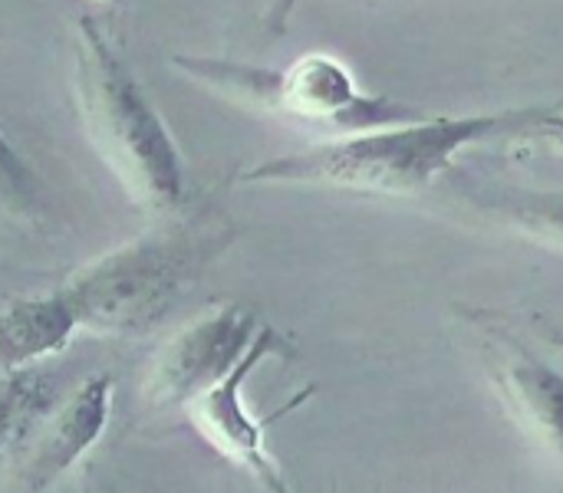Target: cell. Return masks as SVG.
<instances>
[{
	"mask_svg": "<svg viewBox=\"0 0 563 493\" xmlns=\"http://www.w3.org/2000/svg\"><path fill=\"white\" fill-rule=\"evenodd\" d=\"M541 109L492 115H422L399 125L346 132L336 142L261 161L241 175L244 184H320L369 194L426 191L462 148L501 132H528Z\"/></svg>",
	"mask_w": 563,
	"mask_h": 493,
	"instance_id": "6da1fadb",
	"label": "cell"
},
{
	"mask_svg": "<svg viewBox=\"0 0 563 493\" xmlns=\"http://www.w3.org/2000/svg\"><path fill=\"white\" fill-rule=\"evenodd\" d=\"M79 112L102 161L145 211H172L185 198L181 152L142 92L135 72L92 16H79Z\"/></svg>",
	"mask_w": 563,
	"mask_h": 493,
	"instance_id": "7a4b0ae2",
	"label": "cell"
},
{
	"mask_svg": "<svg viewBox=\"0 0 563 493\" xmlns=\"http://www.w3.org/2000/svg\"><path fill=\"white\" fill-rule=\"evenodd\" d=\"M172 63L181 72H188L195 82L208 86L211 92L231 102H244L297 122L323 125L343 135L422 119L419 109L360 92L353 72L327 53H307L284 69L211 59V56H172Z\"/></svg>",
	"mask_w": 563,
	"mask_h": 493,
	"instance_id": "3957f363",
	"label": "cell"
},
{
	"mask_svg": "<svg viewBox=\"0 0 563 493\" xmlns=\"http://www.w3.org/2000/svg\"><path fill=\"white\" fill-rule=\"evenodd\" d=\"M201 237L191 227L165 231L79 267L59 287L79 329L132 336L155 326L205 257Z\"/></svg>",
	"mask_w": 563,
	"mask_h": 493,
	"instance_id": "277c9868",
	"label": "cell"
},
{
	"mask_svg": "<svg viewBox=\"0 0 563 493\" xmlns=\"http://www.w3.org/2000/svg\"><path fill=\"white\" fill-rule=\"evenodd\" d=\"M261 326L264 323L238 303L188 323L158 349L142 389L145 405L152 412L188 408L247 356Z\"/></svg>",
	"mask_w": 563,
	"mask_h": 493,
	"instance_id": "5b68a950",
	"label": "cell"
},
{
	"mask_svg": "<svg viewBox=\"0 0 563 493\" xmlns=\"http://www.w3.org/2000/svg\"><path fill=\"white\" fill-rule=\"evenodd\" d=\"M287 346L284 339L271 329V326H261L254 346L247 349V356L218 382L211 385L208 392H201L185 412L191 418V425L198 428V435L218 451L224 455L231 464H238L241 471H247L257 488L264 491H287L284 478H280V468L274 464V458L267 455V445H264V422H257L247 408H244V399H241V389L244 382L251 379V372L271 359V356H280Z\"/></svg>",
	"mask_w": 563,
	"mask_h": 493,
	"instance_id": "8992f818",
	"label": "cell"
},
{
	"mask_svg": "<svg viewBox=\"0 0 563 493\" xmlns=\"http://www.w3.org/2000/svg\"><path fill=\"white\" fill-rule=\"evenodd\" d=\"M482 359L501 399L528 435L563 464V376L544 359L528 352L505 329H488Z\"/></svg>",
	"mask_w": 563,
	"mask_h": 493,
	"instance_id": "52a82bcc",
	"label": "cell"
},
{
	"mask_svg": "<svg viewBox=\"0 0 563 493\" xmlns=\"http://www.w3.org/2000/svg\"><path fill=\"white\" fill-rule=\"evenodd\" d=\"M109 395H112V379L92 376L56 412L49 408V415L23 445L30 448L20 468L26 491L49 488L102 438L109 422Z\"/></svg>",
	"mask_w": 563,
	"mask_h": 493,
	"instance_id": "ba28073f",
	"label": "cell"
},
{
	"mask_svg": "<svg viewBox=\"0 0 563 493\" xmlns=\"http://www.w3.org/2000/svg\"><path fill=\"white\" fill-rule=\"evenodd\" d=\"M79 329L63 293L13 296L3 306V369H23L36 359L63 352Z\"/></svg>",
	"mask_w": 563,
	"mask_h": 493,
	"instance_id": "9c48e42d",
	"label": "cell"
},
{
	"mask_svg": "<svg viewBox=\"0 0 563 493\" xmlns=\"http://www.w3.org/2000/svg\"><path fill=\"white\" fill-rule=\"evenodd\" d=\"M488 211H495L518 234H525V237L563 254V198H548V194L521 198L518 194V198L492 201Z\"/></svg>",
	"mask_w": 563,
	"mask_h": 493,
	"instance_id": "30bf717a",
	"label": "cell"
},
{
	"mask_svg": "<svg viewBox=\"0 0 563 493\" xmlns=\"http://www.w3.org/2000/svg\"><path fill=\"white\" fill-rule=\"evenodd\" d=\"M528 132H531V135H538V138H544V142H548V145H554L558 152H563V112L541 109Z\"/></svg>",
	"mask_w": 563,
	"mask_h": 493,
	"instance_id": "8fae6325",
	"label": "cell"
},
{
	"mask_svg": "<svg viewBox=\"0 0 563 493\" xmlns=\"http://www.w3.org/2000/svg\"><path fill=\"white\" fill-rule=\"evenodd\" d=\"M294 7H297V0H274V7H271V13H267V26H271V33H284V26H287V20H290Z\"/></svg>",
	"mask_w": 563,
	"mask_h": 493,
	"instance_id": "7c38bea8",
	"label": "cell"
},
{
	"mask_svg": "<svg viewBox=\"0 0 563 493\" xmlns=\"http://www.w3.org/2000/svg\"><path fill=\"white\" fill-rule=\"evenodd\" d=\"M561 349H563V339H561Z\"/></svg>",
	"mask_w": 563,
	"mask_h": 493,
	"instance_id": "4fadbf2b",
	"label": "cell"
}]
</instances>
